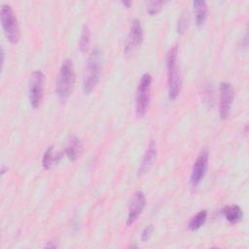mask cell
Returning a JSON list of instances; mask_svg holds the SVG:
<instances>
[{"label": "cell", "instance_id": "cell-6", "mask_svg": "<svg viewBox=\"0 0 249 249\" xmlns=\"http://www.w3.org/2000/svg\"><path fill=\"white\" fill-rule=\"evenodd\" d=\"M44 83L45 76L43 72L40 70L33 71L30 76L28 86V98L30 105L33 108H37L41 103L44 91Z\"/></svg>", "mask_w": 249, "mask_h": 249}, {"label": "cell", "instance_id": "cell-1", "mask_svg": "<svg viewBox=\"0 0 249 249\" xmlns=\"http://www.w3.org/2000/svg\"><path fill=\"white\" fill-rule=\"evenodd\" d=\"M102 52L99 49H94L87 61V66L83 80V90L85 94H89L99 82L101 67H102Z\"/></svg>", "mask_w": 249, "mask_h": 249}, {"label": "cell", "instance_id": "cell-18", "mask_svg": "<svg viewBox=\"0 0 249 249\" xmlns=\"http://www.w3.org/2000/svg\"><path fill=\"white\" fill-rule=\"evenodd\" d=\"M162 5V1H149L147 3V12L150 15H156L160 11Z\"/></svg>", "mask_w": 249, "mask_h": 249}, {"label": "cell", "instance_id": "cell-16", "mask_svg": "<svg viewBox=\"0 0 249 249\" xmlns=\"http://www.w3.org/2000/svg\"><path fill=\"white\" fill-rule=\"evenodd\" d=\"M207 219V211L206 210H201L197 212L195 216L192 217L188 224V228L190 231H196L198 230L206 221Z\"/></svg>", "mask_w": 249, "mask_h": 249}, {"label": "cell", "instance_id": "cell-8", "mask_svg": "<svg viewBox=\"0 0 249 249\" xmlns=\"http://www.w3.org/2000/svg\"><path fill=\"white\" fill-rule=\"evenodd\" d=\"M142 40H143V31H142L141 22L139 19L134 18L131 22L130 29L124 43V53L130 54L131 53H133L141 45Z\"/></svg>", "mask_w": 249, "mask_h": 249}, {"label": "cell", "instance_id": "cell-17", "mask_svg": "<svg viewBox=\"0 0 249 249\" xmlns=\"http://www.w3.org/2000/svg\"><path fill=\"white\" fill-rule=\"evenodd\" d=\"M89 44H90V30H89V27L87 24H85L83 26L82 33L80 36V43H79L80 51L82 53H86L89 50Z\"/></svg>", "mask_w": 249, "mask_h": 249}, {"label": "cell", "instance_id": "cell-21", "mask_svg": "<svg viewBox=\"0 0 249 249\" xmlns=\"http://www.w3.org/2000/svg\"><path fill=\"white\" fill-rule=\"evenodd\" d=\"M122 4H123V5H124L125 7L129 8V7H130V5H131V2H130V1H125V0H124V1H122Z\"/></svg>", "mask_w": 249, "mask_h": 249}, {"label": "cell", "instance_id": "cell-19", "mask_svg": "<svg viewBox=\"0 0 249 249\" xmlns=\"http://www.w3.org/2000/svg\"><path fill=\"white\" fill-rule=\"evenodd\" d=\"M153 231H154V228L152 225H149L147 226L143 231H142V233H141V240L143 242H146L147 240L150 239L152 233H153Z\"/></svg>", "mask_w": 249, "mask_h": 249}, {"label": "cell", "instance_id": "cell-9", "mask_svg": "<svg viewBox=\"0 0 249 249\" xmlns=\"http://www.w3.org/2000/svg\"><path fill=\"white\" fill-rule=\"evenodd\" d=\"M233 100V89L228 82L220 84V117L225 120L229 117Z\"/></svg>", "mask_w": 249, "mask_h": 249}, {"label": "cell", "instance_id": "cell-20", "mask_svg": "<svg viewBox=\"0 0 249 249\" xmlns=\"http://www.w3.org/2000/svg\"><path fill=\"white\" fill-rule=\"evenodd\" d=\"M186 27H187V19L184 16H182L178 21V32H180V33L184 32Z\"/></svg>", "mask_w": 249, "mask_h": 249}, {"label": "cell", "instance_id": "cell-14", "mask_svg": "<svg viewBox=\"0 0 249 249\" xmlns=\"http://www.w3.org/2000/svg\"><path fill=\"white\" fill-rule=\"evenodd\" d=\"M222 213L231 224L238 223L243 218V212L238 205H228L223 208Z\"/></svg>", "mask_w": 249, "mask_h": 249}, {"label": "cell", "instance_id": "cell-5", "mask_svg": "<svg viewBox=\"0 0 249 249\" xmlns=\"http://www.w3.org/2000/svg\"><path fill=\"white\" fill-rule=\"evenodd\" d=\"M1 25L5 36L12 44H17L19 39V28L18 19L12 9L8 4L1 6Z\"/></svg>", "mask_w": 249, "mask_h": 249}, {"label": "cell", "instance_id": "cell-12", "mask_svg": "<svg viewBox=\"0 0 249 249\" xmlns=\"http://www.w3.org/2000/svg\"><path fill=\"white\" fill-rule=\"evenodd\" d=\"M82 152V142L79 137L73 135L69 138L64 150V154L70 160H75L79 158Z\"/></svg>", "mask_w": 249, "mask_h": 249}, {"label": "cell", "instance_id": "cell-7", "mask_svg": "<svg viewBox=\"0 0 249 249\" xmlns=\"http://www.w3.org/2000/svg\"><path fill=\"white\" fill-rule=\"evenodd\" d=\"M208 158H209V151L206 147L202 148L199 152L196 161L194 162L191 177H190V184L193 188L197 187L200 182L202 181L208 166Z\"/></svg>", "mask_w": 249, "mask_h": 249}, {"label": "cell", "instance_id": "cell-15", "mask_svg": "<svg viewBox=\"0 0 249 249\" xmlns=\"http://www.w3.org/2000/svg\"><path fill=\"white\" fill-rule=\"evenodd\" d=\"M61 159V154L60 153H54L53 148L51 146L49 147L43 156L42 160V164L45 169H50L54 163H56L59 160Z\"/></svg>", "mask_w": 249, "mask_h": 249}, {"label": "cell", "instance_id": "cell-3", "mask_svg": "<svg viewBox=\"0 0 249 249\" xmlns=\"http://www.w3.org/2000/svg\"><path fill=\"white\" fill-rule=\"evenodd\" d=\"M75 82L74 66L71 59H65L59 69L56 82V95L60 101H64L71 93Z\"/></svg>", "mask_w": 249, "mask_h": 249}, {"label": "cell", "instance_id": "cell-10", "mask_svg": "<svg viewBox=\"0 0 249 249\" xmlns=\"http://www.w3.org/2000/svg\"><path fill=\"white\" fill-rule=\"evenodd\" d=\"M145 205H146V198H145L144 193L141 191H136L131 196V199L129 201L128 214L126 219L127 226H131L138 219Z\"/></svg>", "mask_w": 249, "mask_h": 249}, {"label": "cell", "instance_id": "cell-4", "mask_svg": "<svg viewBox=\"0 0 249 249\" xmlns=\"http://www.w3.org/2000/svg\"><path fill=\"white\" fill-rule=\"evenodd\" d=\"M152 87V76L149 73H144L139 80L136 89L135 111L139 118L145 116L150 104V94Z\"/></svg>", "mask_w": 249, "mask_h": 249}, {"label": "cell", "instance_id": "cell-13", "mask_svg": "<svg viewBox=\"0 0 249 249\" xmlns=\"http://www.w3.org/2000/svg\"><path fill=\"white\" fill-rule=\"evenodd\" d=\"M194 11L196 15V22L198 27L202 26L207 18V5L203 0H196L193 2Z\"/></svg>", "mask_w": 249, "mask_h": 249}, {"label": "cell", "instance_id": "cell-2", "mask_svg": "<svg viewBox=\"0 0 249 249\" xmlns=\"http://www.w3.org/2000/svg\"><path fill=\"white\" fill-rule=\"evenodd\" d=\"M178 48L173 46L166 57V67H167V77H168V97L170 100H175L181 89V77L178 67Z\"/></svg>", "mask_w": 249, "mask_h": 249}, {"label": "cell", "instance_id": "cell-11", "mask_svg": "<svg viewBox=\"0 0 249 249\" xmlns=\"http://www.w3.org/2000/svg\"><path fill=\"white\" fill-rule=\"evenodd\" d=\"M156 157H157V145H156L155 141L152 140L150 142V144L148 145V148H147V150L143 156V159L140 162V165L138 167V170H137L138 176L143 175L151 168V166L153 165V163L156 160Z\"/></svg>", "mask_w": 249, "mask_h": 249}]
</instances>
